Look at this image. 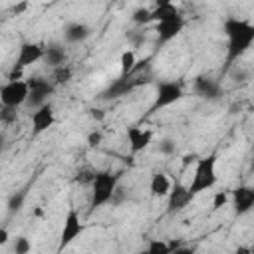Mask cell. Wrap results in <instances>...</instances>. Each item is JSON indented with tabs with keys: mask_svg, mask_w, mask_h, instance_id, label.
<instances>
[{
	"mask_svg": "<svg viewBox=\"0 0 254 254\" xmlns=\"http://www.w3.org/2000/svg\"><path fill=\"white\" fill-rule=\"evenodd\" d=\"M224 34L228 38L226 46V64L224 67H232L234 62H238L254 44V26L248 20L240 18H226L224 20Z\"/></svg>",
	"mask_w": 254,
	"mask_h": 254,
	"instance_id": "1",
	"label": "cell"
},
{
	"mask_svg": "<svg viewBox=\"0 0 254 254\" xmlns=\"http://www.w3.org/2000/svg\"><path fill=\"white\" fill-rule=\"evenodd\" d=\"M89 187H91V202H89L91 210L101 208L103 204L113 200L119 187V175L111 171H95V177Z\"/></svg>",
	"mask_w": 254,
	"mask_h": 254,
	"instance_id": "2",
	"label": "cell"
},
{
	"mask_svg": "<svg viewBox=\"0 0 254 254\" xmlns=\"http://www.w3.org/2000/svg\"><path fill=\"white\" fill-rule=\"evenodd\" d=\"M218 177H216V155H208V157H198L194 161V173H192V181L189 185V192L192 196L212 189L216 185Z\"/></svg>",
	"mask_w": 254,
	"mask_h": 254,
	"instance_id": "3",
	"label": "cell"
},
{
	"mask_svg": "<svg viewBox=\"0 0 254 254\" xmlns=\"http://www.w3.org/2000/svg\"><path fill=\"white\" fill-rule=\"evenodd\" d=\"M151 77L149 75H143V73H129V75H119L117 79H113L101 93H99V99H119L127 93H131L135 87L143 85V83H149Z\"/></svg>",
	"mask_w": 254,
	"mask_h": 254,
	"instance_id": "4",
	"label": "cell"
},
{
	"mask_svg": "<svg viewBox=\"0 0 254 254\" xmlns=\"http://www.w3.org/2000/svg\"><path fill=\"white\" fill-rule=\"evenodd\" d=\"M183 95H185V91H183L181 81H161V83L157 85L155 101H153V105L149 107L147 115H153V113H157L159 109L177 103L179 99H183Z\"/></svg>",
	"mask_w": 254,
	"mask_h": 254,
	"instance_id": "5",
	"label": "cell"
},
{
	"mask_svg": "<svg viewBox=\"0 0 254 254\" xmlns=\"http://www.w3.org/2000/svg\"><path fill=\"white\" fill-rule=\"evenodd\" d=\"M26 83H28V99H26V105L30 109H36V107L48 103L50 95H54V91H56L54 81H50L46 77H40V75L26 79Z\"/></svg>",
	"mask_w": 254,
	"mask_h": 254,
	"instance_id": "6",
	"label": "cell"
},
{
	"mask_svg": "<svg viewBox=\"0 0 254 254\" xmlns=\"http://www.w3.org/2000/svg\"><path fill=\"white\" fill-rule=\"evenodd\" d=\"M83 230H85V226H83V222H81V218H79V212L71 206V208L67 210L65 218H64V226H62V234H60L58 250L67 248L75 238H79V236L83 234Z\"/></svg>",
	"mask_w": 254,
	"mask_h": 254,
	"instance_id": "7",
	"label": "cell"
},
{
	"mask_svg": "<svg viewBox=\"0 0 254 254\" xmlns=\"http://www.w3.org/2000/svg\"><path fill=\"white\" fill-rule=\"evenodd\" d=\"M28 99V83L24 79H8L0 87V101L2 105L20 107Z\"/></svg>",
	"mask_w": 254,
	"mask_h": 254,
	"instance_id": "8",
	"label": "cell"
},
{
	"mask_svg": "<svg viewBox=\"0 0 254 254\" xmlns=\"http://www.w3.org/2000/svg\"><path fill=\"white\" fill-rule=\"evenodd\" d=\"M194 196L189 192V187H185L181 181L171 183V189L167 192V214H177L185 210Z\"/></svg>",
	"mask_w": 254,
	"mask_h": 254,
	"instance_id": "9",
	"label": "cell"
},
{
	"mask_svg": "<svg viewBox=\"0 0 254 254\" xmlns=\"http://www.w3.org/2000/svg\"><path fill=\"white\" fill-rule=\"evenodd\" d=\"M44 52L46 48L40 46V44H34V42H22L20 48H18V56H16V62H14V67L12 69H24L40 60H44Z\"/></svg>",
	"mask_w": 254,
	"mask_h": 254,
	"instance_id": "10",
	"label": "cell"
},
{
	"mask_svg": "<svg viewBox=\"0 0 254 254\" xmlns=\"http://www.w3.org/2000/svg\"><path fill=\"white\" fill-rule=\"evenodd\" d=\"M192 91H194V95H198L200 99H206V101H216L224 93L220 81L214 77H208V75H198L192 83Z\"/></svg>",
	"mask_w": 254,
	"mask_h": 254,
	"instance_id": "11",
	"label": "cell"
},
{
	"mask_svg": "<svg viewBox=\"0 0 254 254\" xmlns=\"http://www.w3.org/2000/svg\"><path fill=\"white\" fill-rule=\"evenodd\" d=\"M30 119H32V135L38 137V135H42L44 131H48V129L56 123V111H54L52 103L48 101V103L36 107V109L32 111Z\"/></svg>",
	"mask_w": 254,
	"mask_h": 254,
	"instance_id": "12",
	"label": "cell"
},
{
	"mask_svg": "<svg viewBox=\"0 0 254 254\" xmlns=\"http://www.w3.org/2000/svg\"><path fill=\"white\" fill-rule=\"evenodd\" d=\"M232 206H234V214L242 216L246 212L252 210L254 206V189L248 185H240L232 190Z\"/></svg>",
	"mask_w": 254,
	"mask_h": 254,
	"instance_id": "13",
	"label": "cell"
},
{
	"mask_svg": "<svg viewBox=\"0 0 254 254\" xmlns=\"http://www.w3.org/2000/svg\"><path fill=\"white\" fill-rule=\"evenodd\" d=\"M185 28V20L183 16H175V18H169V20H163V22H157V42L159 44H167L171 42L173 38H177Z\"/></svg>",
	"mask_w": 254,
	"mask_h": 254,
	"instance_id": "14",
	"label": "cell"
},
{
	"mask_svg": "<svg viewBox=\"0 0 254 254\" xmlns=\"http://www.w3.org/2000/svg\"><path fill=\"white\" fill-rule=\"evenodd\" d=\"M125 135H127L129 149H131L133 155H137V153H141L143 149H147V147L151 145V141H153V131L141 129L139 125H129L127 131H125Z\"/></svg>",
	"mask_w": 254,
	"mask_h": 254,
	"instance_id": "15",
	"label": "cell"
},
{
	"mask_svg": "<svg viewBox=\"0 0 254 254\" xmlns=\"http://www.w3.org/2000/svg\"><path fill=\"white\" fill-rule=\"evenodd\" d=\"M91 36V28L83 22H71L64 28V40L69 42V44H79V42H85L87 38Z\"/></svg>",
	"mask_w": 254,
	"mask_h": 254,
	"instance_id": "16",
	"label": "cell"
},
{
	"mask_svg": "<svg viewBox=\"0 0 254 254\" xmlns=\"http://www.w3.org/2000/svg\"><path fill=\"white\" fill-rule=\"evenodd\" d=\"M44 62H46L48 65H52V67H58V65L65 64V62H67V52H65V48L60 46V44L48 46L46 52H44Z\"/></svg>",
	"mask_w": 254,
	"mask_h": 254,
	"instance_id": "17",
	"label": "cell"
},
{
	"mask_svg": "<svg viewBox=\"0 0 254 254\" xmlns=\"http://www.w3.org/2000/svg\"><path fill=\"white\" fill-rule=\"evenodd\" d=\"M169 189H171V181H169V177H167L165 173H155V175L151 177L149 190H151V194H153V196H157V198L167 196Z\"/></svg>",
	"mask_w": 254,
	"mask_h": 254,
	"instance_id": "18",
	"label": "cell"
},
{
	"mask_svg": "<svg viewBox=\"0 0 254 254\" xmlns=\"http://www.w3.org/2000/svg\"><path fill=\"white\" fill-rule=\"evenodd\" d=\"M175 16H181V10L175 2H169V4H163V6H155L151 10V22H163V20H169V18H175Z\"/></svg>",
	"mask_w": 254,
	"mask_h": 254,
	"instance_id": "19",
	"label": "cell"
},
{
	"mask_svg": "<svg viewBox=\"0 0 254 254\" xmlns=\"http://www.w3.org/2000/svg\"><path fill=\"white\" fill-rule=\"evenodd\" d=\"M26 196H28V190L26 189H20V190H16L10 198H8V212L10 214H14V212H18L22 206H24V200H26Z\"/></svg>",
	"mask_w": 254,
	"mask_h": 254,
	"instance_id": "20",
	"label": "cell"
},
{
	"mask_svg": "<svg viewBox=\"0 0 254 254\" xmlns=\"http://www.w3.org/2000/svg\"><path fill=\"white\" fill-rule=\"evenodd\" d=\"M135 62H137L135 52L133 50H125L121 54V60H119V64H121V73L119 75H129L131 69H133V65H135Z\"/></svg>",
	"mask_w": 254,
	"mask_h": 254,
	"instance_id": "21",
	"label": "cell"
},
{
	"mask_svg": "<svg viewBox=\"0 0 254 254\" xmlns=\"http://www.w3.org/2000/svg\"><path fill=\"white\" fill-rule=\"evenodd\" d=\"M56 71H54V85H62V83H67L69 79H71V75H73V69H71V65H67V64H62V65H58V67H54Z\"/></svg>",
	"mask_w": 254,
	"mask_h": 254,
	"instance_id": "22",
	"label": "cell"
},
{
	"mask_svg": "<svg viewBox=\"0 0 254 254\" xmlns=\"http://www.w3.org/2000/svg\"><path fill=\"white\" fill-rule=\"evenodd\" d=\"M93 177H95V169H91V167H81V169H79V171L75 173L73 181H75L77 185L85 187V185H91Z\"/></svg>",
	"mask_w": 254,
	"mask_h": 254,
	"instance_id": "23",
	"label": "cell"
},
{
	"mask_svg": "<svg viewBox=\"0 0 254 254\" xmlns=\"http://www.w3.org/2000/svg\"><path fill=\"white\" fill-rule=\"evenodd\" d=\"M18 121V107H10V105H2L0 107V123L4 125H12Z\"/></svg>",
	"mask_w": 254,
	"mask_h": 254,
	"instance_id": "24",
	"label": "cell"
},
{
	"mask_svg": "<svg viewBox=\"0 0 254 254\" xmlns=\"http://www.w3.org/2000/svg\"><path fill=\"white\" fill-rule=\"evenodd\" d=\"M147 252L149 254H171L169 252V242L159 240V238H151L147 244Z\"/></svg>",
	"mask_w": 254,
	"mask_h": 254,
	"instance_id": "25",
	"label": "cell"
},
{
	"mask_svg": "<svg viewBox=\"0 0 254 254\" xmlns=\"http://www.w3.org/2000/svg\"><path fill=\"white\" fill-rule=\"evenodd\" d=\"M131 20H133V24H137V26H147L149 22H151V10L149 8H137L133 14H131Z\"/></svg>",
	"mask_w": 254,
	"mask_h": 254,
	"instance_id": "26",
	"label": "cell"
},
{
	"mask_svg": "<svg viewBox=\"0 0 254 254\" xmlns=\"http://www.w3.org/2000/svg\"><path fill=\"white\" fill-rule=\"evenodd\" d=\"M12 250H14L16 254H28V252L32 250V244H30V240H28L26 236H18V238L14 240Z\"/></svg>",
	"mask_w": 254,
	"mask_h": 254,
	"instance_id": "27",
	"label": "cell"
},
{
	"mask_svg": "<svg viewBox=\"0 0 254 254\" xmlns=\"http://www.w3.org/2000/svg\"><path fill=\"white\" fill-rule=\"evenodd\" d=\"M175 151H177V145H175L173 139H161L159 141V153H163V155H175Z\"/></svg>",
	"mask_w": 254,
	"mask_h": 254,
	"instance_id": "28",
	"label": "cell"
},
{
	"mask_svg": "<svg viewBox=\"0 0 254 254\" xmlns=\"http://www.w3.org/2000/svg\"><path fill=\"white\" fill-rule=\"evenodd\" d=\"M226 202H228V192H226V190H218V192H214V196H212V208H214V210L222 208Z\"/></svg>",
	"mask_w": 254,
	"mask_h": 254,
	"instance_id": "29",
	"label": "cell"
},
{
	"mask_svg": "<svg viewBox=\"0 0 254 254\" xmlns=\"http://www.w3.org/2000/svg\"><path fill=\"white\" fill-rule=\"evenodd\" d=\"M101 141H103L101 131H91V133L87 135V145H89V147H99Z\"/></svg>",
	"mask_w": 254,
	"mask_h": 254,
	"instance_id": "30",
	"label": "cell"
},
{
	"mask_svg": "<svg viewBox=\"0 0 254 254\" xmlns=\"http://www.w3.org/2000/svg\"><path fill=\"white\" fill-rule=\"evenodd\" d=\"M26 10H28V0H20L18 4H14V6H12V10H10V12H12L14 16H22Z\"/></svg>",
	"mask_w": 254,
	"mask_h": 254,
	"instance_id": "31",
	"label": "cell"
},
{
	"mask_svg": "<svg viewBox=\"0 0 254 254\" xmlns=\"http://www.w3.org/2000/svg\"><path fill=\"white\" fill-rule=\"evenodd\" d=\"M89 115H91V119H95V121H103V117H105V113H103L101 109H91Z\"/></svg>",
	"mask_w": 254,
	"mask_h": 254,
	"instance_id": "32",
	"label": "cell"
},
{
	"mask_svg": "<svg viewBox=\"0 0 254 254\" xmlns=\"http://www.w3.org/2000/svg\"><path fill=\"white\" fill-rule=\"evenodd\" d=\"M198 159V155L196 153H190V155H185L183 157V167H187V165H190V163H194Z\"/></svg>",
	"mask_w": 254,
	"mask_h": 254,
	"instance_id": "33",
	"label": "cell"
},
{
	"mask_svg": "<svg viewBox=\"0 0 254 254\" xmlns=\"http://www.w3.org/2000/svg\"><path fill=\"white\" fill-rule=\"evenodd\" d=\"M8 240H10V234H8V230H6L4 226H0V246H4Z\"/></svg>",
	"mask_w": 254,
	"mask_h": 254,
	"instance_id": "34",
	"label": "cell"
},
{
	"mask_svg": "<svg viewBox=\"0 0 254 254\" xmlns=\"http://www.w3.org/2000/svg\"><path fill=\"white\" fill-rule=\"evenodd\" d=\"M153 2H155V6H163V4H169L173 0H153Z\"/></svg>",
	"mask_w": 254,
	"mask_h": 254,
	"instance_id": "35",
	"label": "cell"
},
{
	"mask_svg": "<svg viewBox=\"0 0 254 254\" xmlns=\"http://www.w3.org/2000/svg\"><path fill=\"white\" fill-rule=\"evenodd\" d=\"M0 153H2V145H0Z\"/></svg>",
	"mask_w": 254,
	"mask_h": 254,
	"instance_id": "36",
	"label": "cell"
}]
</instances>
